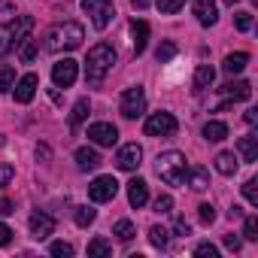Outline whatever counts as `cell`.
I'll list each match as a JSON object with an SVG mask.
<instances>
[{
	"label": "cell",
	"mask_w": 258,
	"mask_h": 258,
	"mask_svg": "<svg viewBox=\"0 0 258 258\" xmlns=\"http://www.w3.org/2000/svg\"><path fill=\"white\" fill-rule=\"evenodd\" d=\"M115 61H118L115 49H112L109 43H97V46L88 52V58H85V82L97 88V85L106 79V73L115 67Z\"/></svg>",
	"instance_id": "obj_1"
},
{
	"label": "cell",
	"mask_w": 258,
	"mask_h": 258,
	"mask_svg": "<svg viewBox=\"0 0 258 258\" xmlns=\"http://www.w3.org/2000/svg\"><path fill=\"white\" fill-rule=\"evenodd\" d=\"M82 37H85L82 25L64 22V25H55V28L46 34V49H49V52H73V49L82 43Z\"/></svg>",
	"instance_id": "obj_2"
},
{
	"label": "cell",
	"mask_w": 258,
	"mask_h": 258,
	"mask_svg": "<svg viewBox=\"0 0 258 258\" xmlns=\"http://www.w3.org/2000/svg\"><path fill=\"white\" fill-rule=\"evenodd\" d=\"M158 176L167 182V185H182L185 182V155L182 152H164L158 155V164H155Z\"/></svg>",
	"instance_id": "obj_3"
},
{
	"label": "cell",
	"mask_w": 258,
	"mask_h": 258,
	"mask_svg": "<svg viewBox=\"0 0 258 258\" xmlns=\"http://www.w3.org/2000/svg\"><path fill=\"white\" fill-rule=\"evenodd\" d=\"M176 118H173V112H152L149 118H146V124H143V131L149 134V137H173L176 134Z\"/></svg>",
	"instance_id": "obj_4"
},
{
	"label": "cell",
	"mask_w": 258,
	"mask_h": 258,
	"mask_svg": "<svg viewBox=\"0 0 258 258\" xmlns=\"http://www.w3.org/2000/svg\"><path fill=\"white\" fill-rule=\"evenodd\" d=\"M118 109H121L124 118H137V115H143V112H146V94H143V88H140V85L124 88Z\"/></svg>",
	"instance_id": "obj_5"
},
{
	"label": "cell",
	"mask_w": 258,
	"mask_h": 258,
	"mask_svg": "<svg viewBox=\"0 0 258 258\" xmlns=\"http://www.w3.org/2000/svg\"><path fill=\"white\" fill-rule=\"evenodd\" d=\"M82 10L91 16V22H94L97 31H103V28L112 22V16H115L112 0H82Z\"/></svg>",
	"instance_id": "obj_6"
},
{
	"label": "cell",
	"mask_w": 258,
	"mask_h": 258,
	"mask_svg": "<svg viewBox=\"0 0 258 258\" xmlns=\"http://www.w3.org/2000/svg\"><path fill=\"white\" fill-rule=\"evenodd\" d=\"M115 195H118L115 176H97V179L88 185V198H91L94 204H106V201H112Z\"/></svg>",
	"instance_id": "obj_7"
},
{
	"label": "cell",
	"mask_w": 258,
	"mask_h": 258,
	"mask_svg": "<svg viewBox=\"0 0 258 258\" xmlns=\"http://www.w3.org/2000/svg\"><path fill=\"white\" fill-rule=\"evenodd\" d=\"M88 140L97 143V146H115L118 143V131L109 121H94V124H88Z\"/></svg>",
	"instance_id": "obj_8"
},
{
	"label": "cell",
	"mask_w": 258,
	"mask_h": 258,
	"mask_svg": "<svg viewBox=\"0 0 258 258\" xmlns=\"http://www.w3.org/2000/svg\"><path fill=\"white\" fill-rule=\"evenodd\" d=\"M76 73H79L76 61H73V58H61V61L52 67V82H55L58 88H70V85L76 82Z\"/></svg>",
	"instance_id": "obj_9"
},
{
	"label": "cell",
	"mask_w": 258,
	"mask_h": 258,
	"mask_svg": "<svg viewBox=\"0 0 258 258\" xmlns=\"http://www.w3.org/2000/svg\"><path fill=\"white\" fill-rule=\"evenodd\" d=\"M140 161H143V149H140L137 143L121 146V149H118V155H115V164H118L121 170H137V167H140Z\"/></svg>",
	"instance_id": "obj_10"
},
{
	"label": "cell",
	"mask_w": 258,
	"mask_h": 258,
	"mask_svg": "<svg viewBox=\"0 0 258 258\" xmlns=\"http://www.w3.org/2000/svg\"><path fill=\"white\" fill-rule=\"evenodd\" d=\"M37 85H40V79H37V73H25L16 85H13V94H16V100L19 103H31L34 100V94H37Z\"/></svg>",
	"instance_id": "obj_11"
},
{
	"label": "cell",
	"mask_w": 258,
	"mask_h": 258,
	"mask_svg": "<svg viewBox=\"0 0 258 258\" xmlns=\"http://www.w3.org/2000/svg\"><path fill=\"white\" fill-rule=\"evenodd\" d=\"M31 234L37 237V240H46L52 231H55V219L49 216V213H43V210H37V213H31Z\"/></svg>",
	"instance_id": "obj_12"
},
{
	"label": "cell",
	"mask_w": 258,
	"mask_h": 258,
	"mask_svg": "<svg viewBox=\"0 0 258 258\" xmlns=\"http://www.w3.org/2000/svg\"><path fill=\"white\" fill-rule=\"evenodd\" d=\"M191 10H195V19H198L204 28H210V25H216V22H219L216 0H195V4H191Z\"/></svg>",
	"instance_id": "obj_13"
},
{
	"label": "cell",
	"mask_w": 258,
	"mask_h": 258,
	"mask_svg": "<svg viewBox=\"0 0 258 258\" xmlns=\"http://www.w3.org/2000/svg\"><path fill=\"white\" fill-rule=\"evenodd\" d=\"M127 201H131V207H146V201H149V185L143 182V179H131L127 182Z\"/></svg>",
	"instance_id": "obj_14"
},
{
	"label": "cell",
	"mask_w": 258,
	"mask_h": 258,
	"mask_svg": "<svg viewBox=\"0 0 258 258\" xmlns=\"http://www.w3.org/2000/svg\"><path fill=\"white\" fill-rule=\"evenodd\" d=\"M10 31H13V46H22L28 40V34L34 31V19L31 16H19L16 22H10Z\"/></svg>",
	"instance_id": "obj_15"
},
{
	"label": "cell",
	"mask_w": 258,
	"mask_h": 258,
	"mask_svg": "<svg viewBox=\"0 0 258 258\" xmlns=\"http://www.w3.org/2000/svg\"><path fill=\"white\" fill-rule=\"evenodd\" d=\"M131 37H134V55H143L146 43H149V25L143 19H134L131 22Z\"/></svg>",
	"instance_id": "obj_16"
},
{
	"label": "cell",
	"mask_w": 258,
	"mask_h": 258,
	"mask_svg": "<svg viewBox=\"0 0 258 258\" xmlns=\"http://www.w3.org/2000/svg\"><path fill=\"white\" fill-rule=\"evenodd\" d=\"M222 94H225L228 100H249V97H252V85L243 82V79H237V82L222 85Z\"/></svg>",
	"instance_id": "obj_17"
},
{
	"label": "cell",
	"mask_w": 258,
	"mask_h": 258,
	"mask_svg": "<svg viewBox=\"0 0 258 258\" xmlns=\"http://www.w3.org/2000/svg\"><path fill=\"white\" fill-rule=\"evenodd\" d=\"M237 152L243 155V161H258V137L255 134H246V137H240L237 140Z\"/></svg>",
	"instance_id": "obj_18"
},
{
	"label": "cell",
	"mask_w": 258,
	"mask_h": 258,
	"mask_svg": "<svg viewBox=\"0 0 258 258\" xmlns=\"http://www.w3.org/2000/svg\"><path fill=\"white\" fill-rule=\"evenodd\" d=\"M76 167H79V170H97V167H100V155H97L94 149L82 146V149H76Z\"/></svg>",
	"instance_id": "obj_19"
},
{
	"label": "cell",
	"mask_w": 258,
	"mask_h": 258,
	"mask_svg": "<svg viewBox=\"0 0 258 258\" xmlns=\"http://www.w3.org/2000/svg\"><path fill=\"white\" fill-rule=\"evenodd\" d=\"M246 64H249V55H246V52H231V55L225 58V64H222V67H225V73H231V76H234V73H243V70H246Z\"/></svg>",
	"instance_id": "obj_20"
},
{
	"label": "cell",
	"mask_w": 258,
	"mask_h": 258,
	"mask_svg": "<svg viewBox=\"0 0 258 258\" xmlns=\"http://www.w3.org/2000/svg\"><path fill=\"white\" fill-rule=\"evenodd\" d=\"M188 173V185L195 188V191H204V188H210V173H207V167H191V170H185Z\"/></svg>",
	"instance_id": "obj_21"
},
{
	"label": "cell",
	"mask_w": 258,
	"mask_h": 258,
	"mask_svg": "<svg viewBox=\"0 0 258 258\" xmlns=\"http://www.w3.org/2000/svg\"><path fill=\"white\" fill-rule=\"evenodd\" d=\"M204 137H207L210 143L225 140V137H228V124H225V121H207V124H204Z\"/></svg>",
	"instance_id": "obj_22"
},
{
	"label": "cell",
	"mask_w": 258,
	"mask_h": 258,
	"mask_svg": "<svg viewBox=\"0 0 258 258\" xmlns=\"http://www.w3.org/2000/svg\"><path fill=\"white\" fill-rule=\"evenodd\" d=\"M216 170H219L222 176L237 173V158H234V152H219V155H216Z\"/></svg>",
	"instance_id": "obj_23"
},
{
	"label": "cell",
	"mask_w": 258,
	"mask_h": 258,
	"mask_svg": "<svg viewBox=\"0 0 258 258\" xmlns=\"http://www.w3.org/2000/svg\"><path fill=\"white\" fill-rule=\"evenodd\" d=\"M213 79H216V70L210 64H198V70H195V88H210Z\"/></svg>",
	"instance_id": "obj_24"
},
{
	"label": "cell",
	"mask_w": 258,
	"mask_h": 258,
	"mask_svg": "<svg viewBox=\"0 0 258 258\" xmlns=\"http://www.w3.org/2000/svg\"><path fill=\"white\" fill-rule=\"evenodd\" d=\"M112 234H115L121 243H127V240H131L137 231H134V222H127V219H118V222L112 225Z\"/></svg>",
	"instance_id": "obj_25"
},
{
	"label": "cell",
	"mask_w": 258,
	"mask_h": 258,
	"mask_svg": "<svg viewBox=\"0 0 258 258\" xmlns=\"http://www.w3.org/2000/svg\"><path fill=\"white\" fill-rule=\"evenodd\" d=\"M16 85V70L10 64H0V91H10Z\"/></svg>",
	"instance_id": "obj_26"
},
{
	"label": "cell",
	"mask_w": 258,
	"mask_h": 258,
	"mask_svg": "<svg viewBox=\"0 0 258 258\" xmlns=\"http://www.w3.org/2000/svg\"><path fill=\"white\" fill-rule=\"evenodd\" d=\"M85 115H88V97H79V100H76V106H73V112H70V124L76 127Z\"/></svg>",
	"instance_id": "obj_27"
},
{
	"label": "cell",
	"mask_w": 258,
	"mask_h": 258,
	"mask_svg": "<svg viewBox=\"0 0 258 258\" xmlns=\"http://www.w3.org/2000/svg\"><path fill=\"white\" fill-rule=\"evenodd\" d=\"M149 243H152V246H158V249H164V246H167V228L152 225V228H149Z\"/></svg>",
	"instance_id": "obj_28"
},
{
	"label": "cell",
	"mask_w": 258,
	"mask_h": 258,
	"mask_svg": "<svg viewBox=\"0 0 258 258\" xmlns=\"http://www.w3.org/2000/svg\"><path fill=\"white\" fill-rule=\"evenodd\" d=\"M19 58H22L25 64H31V61L37 58V40H25V43L19 46Z\"/></svg>",
	"instance_id": "obj_29"
},
{
	"label": "cell",
	"mask_w": 258,
	"mask_h": 258,
	"mask_svg": "<svg viewBox=\"0 0 258 258\" xmlns=\"http://www.w3.org/2000/svg\"><path fill=\"white\" fill-rule=\"evenodd\" d=\"M88 255H112V246L103 240V237H94L88 243Z\"/></svg>",
	"instance_id": "obj_30"
},
{
	"label": "cell",
	"mask_w": 258,
	"mask_h": 258,
	"mask_svg": "<svg viewBox=\"0 0 258 258\" xmlns=\"http://www.w3.org/2000/svg\"><path fill=\"white\" fill-rule=\"evenodd\" d=\"M10 49H13V31H10V22H7V25H0V58Z\"/></svg>",
	"instance_id": "obj_31"
},
{
	"label": "cell",
	"mask_w": 258,
	"mask_h": 258,
	"mask_svg": "<svg viewBox=\"0 0 258 258\" xmlns=\"http://www.w3.org/2000/svg\"><path fill=\"white\" fill-rule=\"evenodd\" d=\"M243 237L246 240H258V219L255 216H246L243 219Z\"/></svg>",
	"instance_id": "obj_32"
},
{
	"label": "cell",
	"mask_w": 258,
	"mask_h": 258,
	"mask_svg": "<svg viewBox=\"0 0 258 258\" xmlns=\"http://www.w3.org/2000/svg\"><path fill=\"white\" fill-rule=\"evenodd\" d=\"M185 7V0H158V10L164 13V16H173V13H179Z\"/></svg>",
	"instance_id": "obj_33"
},
{
	"label": "cell",
	"mask_w": 258,
	"mask_h": 258,
	"mask_svg": "<svg viewBox=\"0 0 258 258\" xmlns=\"http://www.w3.org/2000/svg\"><path fill=\"white\" fill-rule=\"evenodd\" d=\"M91 222H94V210H91V207H79V210H76V225H79V228H88Z\"/></svg>",
	"instance_id": "obj_34"
},
{
	"label": "cell",
	"mask_w": 258,
	"mask_h": 258,
	"mask_svg": "<svg viewBox=\"0 0 258 258\" xmlns=\"http://www.w3.org/2000/svg\"><path fill=\"white\" fill-rule=\"evenodd\" d=\"M49 252H52L55 258H70V255H73V246H70V243H64V240H58V243H52V246H49Z\"/></svg>",
	"instance_id": "obj_35"
},
{
	"label": "cell",
	"mask_w": 258,
	"mask_h": 258,
	"mask_svg": "<svg viewBox=\"0 0 258 258\" xmlns=\"http://www.w3.org/2000/svg\"><path fill=\"white\" fill-rule=\"evenodd\" d=\"M258 182L255 179H246V185H243V198L252 204V207H258V188H255Z\"/></svg>",
	"instance_id": "obj_36"
},
{
	"label": "cell",
	"mask_w": 258,
	"mask_h": 258,
	"mask_svg": "<svg viewBox=\"0 0 258 258\" xmlns=\"http://www.w3.org/2000/svg\"><path fill=\"white\" fill-rule=\"evenodd\" d=\"M198 216H201L204 225H213V222H216V207H213V204H201V207H198Z\"/></svg>",
	"instance_id": "obj_37"
},
{
	"label": "cell",
	"mask_w": 258,
	"mask_h": 258,
	"mask_svg": "<svg viewBox=\"0 0 258 258\" xmlns=\"http://www.w3.org/2000/svg\"><path fill=\"white\" fill-rule=\"evenodd\" d=\"M176 55V46L173 43H164V46H158V52H155V58H158V64H164V61H170Z\"/></svg>",
	"instance_id": "obj_38"
},
{
	"label": "cell",
	"mask_w": 258,
	"mask_h": 258,
	"mask_svg": "<svg viewBox=\"0 0 258 258\" xmlns=\"http://www.w3.org/2000/svg\"><path fill=\"white\" fill-rule=\"evenodd\" d=\"M234 25H237V31L246 34V31L252 28V13H237V16H234Z\"/></svg>",
	"instance_id": "obj_39"
},
{
	"label": "cell",
	"mask_w": 258,
	"mask_h": 258,
	"mask_svg": "<svg viewBox=\"0 0 258 258\" xmlns=\"http://www.w3.org/2000/svg\"><path fill=\"white\" fill-rule=\"evenodd\" d=\"M173 210V198L170 195H158L155 198V213H170Z\"/></svg>",
	"instance_id": "obj_40"
},
{
	"label": "cell",
	"mask_w": 258,
	"mask_h": 258,
	"mask_svg": "<svg viewBox=\"0 0 258 258\" xmlns=\"http://www.w3.org/2000/svg\"><path fill=\"white\" fill-rule=\"evenodd\" d=\"M13 176H16L13 164H0V188H4V185H10V182H13Z\"/></svg>",
	"instance_id": "obj_41"
},
{
	"label": "cell",
	"mask_w": 258,
	"mask_h": 258,
	"mask_svg": "<svg viewBox=\"0 0 258 258\" xmlns=\"http://www.w3.org/2000/svg\"><path fill=\"white\" fill-rule=\"evenodd\" d=\"M195 252H198L201 258H216V255H219V249H216L213 243H201V246H198Z\"/></svg>",
	"instance_id": "obj_42"
},
{
	"label": "cell",
	"mask_w": 258,
	"mask_h": 258,
	"mask_svg": "<svg viewBox=\"0 0 258 258\" xmlns=\"http://www.w3.org/2000/svg\"><path fill=\"white\" fill-rule=\"evenodd\" d=\"M173 228H176V234H179V237H188V234H191V228H188V222H185V219H176V222H173Z\"/></svg>",
	"instance_id": "obj_43"
},
{
	"label": "cell",
	"mask_w": 258,
	"mask_h": 258,
	"mask_svg": "<svg viewBox=\"0 0 258 258\" xmlns=\"http://www.w3.org/2000/svg\"><path fill=\"white\" fill-rule=\"evenodd\" d=\"M225 246H228V249H231V252H237V249H240V246H243V240H240V237H237V234H228V237H225Z\"/></svg>",
	"instance_id": "obj_44"
},
{
	"label": "cell",
	"mask_w": 258,
	"mask_h": 258,
	"mask_svg": "<svg viewBox=\"0 0 258 258\" xmlns=\"http://www.w3.org/2000/svg\"><path fill=\"white\" fill-rule=\"evenodd\" d=\"M10 240H13V231H10L4 222H0V246H10Z\"/></svg>",
	"instance_id": "obj_45"
},
{
	"label": "cell",
	"mask_w": 258,
	"mask_h": 258,
	"mask_svg": "<svg viewBox=\"0 0 258 258\" xmlns=\"http://www.w3.org/2000/svg\"><path fill=\"white\" fill-rule=\"evenodd\" d=\"M16 207H13V201H7V198H0V216H10Z\"/></svg>",
	"instance_id": "obj_46"
},
{
	"label": "cell",
	"mask_w": 258,
	"mask_h": 258,
	"mask_svg": "<svg viewBox=\"0 0 258 258\" xmlns=\"http://www.w3.org/2000/svg\"><path fill=\"white\" fill-rule=\"evenodd\" d=\"M243 118H246V124H255V121H258V112H255V109H249Z\"/></svg>",
	"instance_id": "obj_47"
},
{
	"label": "cell",
	"mask_w": 258,
	"mask_h": 258,
	"mask_svg": "<svg viewBox=\"0 0 258 258\" xmlns=\"http://www.w3.org/2000/svg\"><path fill=\"white\" fill-rule=\"evenodd\" d=\"M49 155H52V152H49V146H37V158H43V161H46Z\"/></svg>",
	"instance_id": "obj_48"
},
{
	"label": "cell",
	"mask_w": 258,
	"mask_h": 258,
	"mask_svg": "<svg viewBox=\"0 0 258 258\" xmlns=\"http://www.w3.org/2000/svg\"><path fill=\"white\" fill-rule=\"evenodd\" d=\"M131 4H134V7H137V10H146V7H149V4H152V0H131Z\"/></svg>",
	"instance_id": "obj_49"
},
{
	"label": "cell",
	"mask_w": 258,
	"mask_h": 258,
	"mask_svg": "<svg viewBox=\"0 0 258 258\" xmlns=\"http://www.w3.org/2000/svg\"><path fill=\"white\" fill-rule=\"evenodd\" d=\"M228 216H231V219H240V216H243V210H240V207H237V204H234V207H231V213H228Z\"/></svg>",
	"instance_id": "obj_50"
},
{
	"label": "cell",
	"mask_w": 258,
	"mask_h": 258,
	"mask_svg": "<svg viewBox=\"0 0 258 258\" xmlns=\"http://www.w3.org/2000/svg\"><path fill=\"white\" fill-rule=\"evenodd\" d=\"M225 4H228V7H234V4H237V0H225Z\"/></svg>",
	"instance_id": "obj_51"
}]
</instances>
